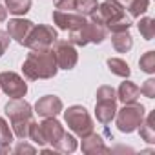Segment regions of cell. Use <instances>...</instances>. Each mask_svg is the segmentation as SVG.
<instances>
[{"mask_svg":"<svg viewBox=\"0 0 155 155\" xmlns=\"http://www.w3.org/2000/svg\"><path fill=\"white\" fill-rule=\"evenodd\" d=\"M90 18H91V20L86 22L82 28L69 31V42H71V44H75V46H86V44H90V42L99 44V42H102V40L106 38L108 28H106L104 22L99 18L97 11H95Z\"/></svg>","mask_w":155,"mask_h":155,"instance_id":"2","label":"cell"},{"mask_svg":"<svg viewBox=\"0 0 155 155\" xmlns=\"http://www.w3.org/2000/svg\"><path fill=\"white\" fill-rule=\"evenodd\" d=\"M57 42V31L49 26H33L29 35L24 40V46H28L33 51L51 49V46Z\"/></svg>","mask_w":155,"mask_h":155,"instance_id":"8","label":"cell"},{"mask_svg":"<svg viewBox=\"0 0 155 155\" xmlns=\"http://www.w3.org/2000/svg\"><path fill=\"white\" fill-rule=\"evenodd\" d=\"M108 68L119 77H130V66L122 58H108Z\"/></svg>","mask_w":155,"mask_h":155,"instance_id":"23","label":"cell"},{"mask_svg":"<svg viewBox=\"0 0 155 155\" xmlns=\"http://www.w3.org/2000/svg\"><path fill=\"white\" fill-rule=\"evenodd\" d=\"M139 97H140V88H139V86H135L133 82H122V84H120L117 99H120L124 104L137 102Z\"/></svg>","mask_w":155,"mask_h":155,"instance_id":"16","label":"cell"},{"mask_svg":"<svg viewBox=\"0 0 155 155\" xmlns=\"http://www.w3.org/2000/svg\"><path fill=\"white\" fill-rule=\"evenodd\" d=\"M55 8L58 11H73L75 9V0H55Z\"/></svg>","mask_w":155,"mask_h":155,"instance_id":"29","label":"cell"},{"mask_svg":"<svg viewBox=\"0 0 155 155\" xmlns=\"http://www.w3.org/2000/svg\"><path fill=\"white\" fill-rule=\"evenodd\" d=\"M0 88L6 95H9L11 99H22L28 91V86L24 82V79L20 75L13 73V71H4L0 73Z\"/></svg>","mask_w":155,"mask_h":155,"instance_id":"9","label":"cell"},{"mask_svg":"<svg viewBox=\"0 0 155 155\" xmlns=\"http://www.w3.org/2000/svg\"><path fill=\"white\" fill-rule=\"evenodd\" d=\"M53 20H55V24L60 28V29H64V31H73V29H79V28H82L88 20H86V17H82V15H79V13H71V11H55L53 13Z\"/></svg>","mask_w":155,"mask_h":155,"instance_id":"11","label":"cell"},{"mask_svg":"<svg viewBox=\"0 0 155 155\" xmlns=\"http://www.w3.org/2000/svg\"><path fill=\"white\" fill-rule=\"evenodd\" d=\"M142 119H144V106L137 102H130L124 104V108L117 113V126L120 131L131 133L140 126Z\"/></svg>","mask_w":155,"mask_h":155,"instance_id":"7","label":"cell"},{"mask_svg":"<svg viewBox=\"0 0 155 155\" xmlns=\"http://www.w3.org/2000/svg\"><path fill=\"white\" fill-rule=\"evenodd\" d=\"M139 31L146 40H151L155 37V20L153 18H140L139 22Z\"/></svg>","mask_w":155,"mask_h":155,"instance_id":"25","label":"cell"},{"mask_svg":"<svg viewBox=\"0 0 155 155\" xmlns=\"http://www.w3.org/2000/svg\"><path fill=\"white\" fill-rule=\"evenodd\" d=\"M35 111L40 117H57L62 111V101L55 95H46L42 99H38V102L35 104Z\"/></svg>","mask_w":155,"mask_h":155,"instance_id":"12","label":"cell"},{"mask_svg":"<svg viewBox=\"0 0 155 155\" xmlns=\"http://www.w3.org/2000/svg\"><path fill=\"white\" fill-rule=\"evenodd\" d=\"M64 119H66L68 126L79 137H88L90 133H93V120L88 115L86 108H82V106L68 108V111L64 113Z\"/></svg>","mask_w":155,"mask_h":155,"instance_id":"6","label":"cell"},{"mask_svg":"<svg viewBox=\"0 0 155 155\" xmlns=\"http://www.w3.org/2000/svg\"><path fill=\"white\" fill-rule=\"evenodd\" d=\"M139 66H140L142 71H146V73H153V71H155V51H148V53H144V55L140 57V60H139Z\"/></svg>","mask_w":155,"mask_h":155,"instance_id":"26","label":"cell"},{"mask_svg":"<svg viewBox=\"0 0 155 155\" xmlns=\"http://www.w3.org/2000/svg\"><path fill=\"white\" fill-rule=\"evenodd\" d=\"M82 151L88 155H93V153H108L110 150L106 148L104 140L99 135L90 133L88 137H82Z\"/></svg>","mask_w":155,"mask_h":155,"instance_id":"15","label":"cell"},{"mask_svg":"<svg viewBox=\"0 0 155 155\" xmlns=\"http://www.w3.org/2000/svg\"><path fill=\"white\" fill-rule=\"evenodd\" d=\"M31 29H33V22L24 20V18H15V20H9V24H8V35L11 38H15L18 44H24V40Z\"/></svg>","mask_w":155,"mask_h":155,"instance_id":"14","label":"cell"},{"mask_svg":"<svg viewBox=\"0 0 155 155\" xmlns=\"http://www.w3.org/2000/svg\"><path fill=\"white\" fill-rule=\"evenodd\" d=\"M140 93H142L144 97H148V99H153V97H155V81H153V79H148V81L142 84Z\"/></svg>","mask_w":155,"mask_h":155,"instance_id":"28","label":"cell"},{"mask_svg":"<svg viewBox=\"0 0 155 155\" xmlns=\"http://www.w3.org/2000/svg\"><path fill=\"white\" fill-rule=\"evenodd\" d=\"M144 120V119H142ZM153 122H155V113L151 111L148 117H146V120L144 122H140V137L146 140V142H155V126H153Z\"/></svg>","mask_w":155,"mask_h":155,"instance_id":"19","label":"cell"},{"mask_svg":"<svg viewBox=\"0 0 155 155\" xmlns=\"http://www.w3.org/2000/svg\"><path fill=\"white\" fill-rule=\"evenodd\" d=\"M115 2H119L124 9H128V13L133 18L140 17L150 6V0H115Z\"/></svg>","mask_w":155,"mask_h":155,"instance_id":"17","label":"cell"},{"mask_svg":"<svg viewBox=\"0 0 155 155\" xmlns=\"http://www.w3.org/2000/svg\"><path fill=\"white\" fill-rule=\"evenodd\" d=\"M8 46H9V35L4 33V31H0V57L4 55V51L8 49Z\"/></svg>","mask_w":155,"mask_h":155,"instance_id":"30","label":"cell"},{"mask_svg":"<svg viewBox=\"0 0 155 155\" xmlns=\"http://www.w3.org/2000/svg\"><path fill=\"white\" fill-rule=\"evenodd\" d=\"M55 53L57 58V66L62 69H73L77 60H79V55H77V49L73 48V44L69 40H57L55 48L51 49Z\"/></svg>","mask_w":155,"mask_h":155,"instance_id":"10","label":"cell"},{"mask_svg":"<svg viewBox=\"0 0 155 155\" xmlns=\"http://www.w3.org/2000/svg\"><path fill=\"white\" fill-rule=\"evenodd\" d=\"M6 17H8V9H6L4 6H0V22H4Z\"/></svg>","mask_w":155,"mask_h":155,"instance_id":"32","label":"cell"},{"mask_svg":"<svg viewBox=\"0 0 155 155\" xmlns=\"http://www.w3.org/2000/svg\"><path fill=\"white\" fill-rule=\"evenodd\" d=\"M13 140V135L9 131V126L4 119H0V153H6L9 150V144Z\"/></svg>","mask_w":155,"mask_h":155,"instance_id":"22","label":"cell"},{"mask_svg":"<svg viewBox=\"0 0 155 155\" xmlns=\"http://www.w3.org/2000/svg\"><path fill=\"white\" fill-rule=\"evenodd\" d=\"M97 0H75V11L82 17H91L97 11Z\"/></svg>","mask_w":155,"mask_h":155,"instance_id":"20","label":"cell"},{"mask_svg":"<svg viewBox=\"0 0 155 155\" xmlns=\"http://www.w3.org/2000/svg\"><path fill=\"white\" fill-rule=\"evenodd\" d=\"M55 150L62 151V153H71L77 150V140L69 135V133H64V137L55 144Z\"/></svg>","mask_w":155,"mask_h":155,"instance_id":"24","label":"cell"},{"mask_svg":"<svg viewBox=\"0 0 155 155\" xmlns=\"http://www.w3.org/2000/svg\"><path fill=\"white\" fill-rule=\"evenodd\" d=\"M40 130H42V135H44V140L46 142H49L53 148H55V144L64 137V128L60 126V122L58 120H55V117H46L44 119V122L40 124Z\"/></svg>","mask_w":155,"mask_h":155,"instance_id":"13","label":"cell"},{"mask_svg":"<svg viewBox=\"0 0 155 155\" xmlns=\"http://www.w3.org/2000/svg\"><path fill=\"white\" fill-rule=\"evenodd\" d=\"M111 42H113V48H115L119 53H126V51H130L131 46H133V38H131V35H130L128 31H117V33H113Z\"/></svg>","mask_w":155,"mask_h":155,"instance_id":"18","label":"cell"},{"mask_svg":"<svg viewBox=\"0 0 155 155\" xmlns=\"http://www.w3.org/2000/svg\"><path fill=\"white\" fill-rule=\"evenodd\" d=\"M97 120L102 124H110L117 113V93L111 86H101L97 91V106H95Z\"/></svg>","mask_w":155,"mask_h":155,"instance_id":"5","label":"cell"},{"mask_svg":"<svg viewBox=\"0 0 155 155\" xmlns=\"http://www.w3.org/2000/svg\"><path fill=\"white\" fill-rule=\"evenodd\" d=\"M31 8V0H6V9L13 15H24Z\"/></svg>","mask_w":155,"mask_h":155,"instance_id":"21","label":"cell"},{"mask_svg":"<svg viewBox=\"0 0 155 155\" xmlns=\"http://www.w3.org/2000/svg\"><path fill=\"white\" fill-rule=\"evenodd\" d=\"M6 113L11 120L15 135L18 139H26L29 133V124H31V117H33L31 106L22 99H13L6 104Z\"/></svg>","mask_w":155,"mask_h":155,"instance_id":"3","label":"cell"},{"mask_svg":"<svg viewBox=\"0 0 155 155\" xmlns=\"http://www.w3.org/2000/svg\"><path fill=\"white\" fill-rule=\"evenodd\" d=\"M97 15L99 18L104 22V26L108 28V31L117 33V31H128L130 29V20L124 17V8L115 2V0H106L97 8Z\"/></svg>","mask_w":155,"mask_h":155,"instance_id":"4","label":"cell"},{"mask_svg":"<svg viewBox=\"0 0 155 155\" xmlns=\"http://www.w3.org/2000/svg\"><path fill=\"white\" fill-rule=\"evenodd\" d=\"M35 153V148H31V146H28V144H24V142H20L17 148H15V153Z\"/></svg>","mask_w":155,"mask_h":155,"instance_id":"31","label":"cell"},{"mask_svg":"<svg viewBox=\"0 0 155 155\" xmlns=\"http://www.w3.org/2000/svg\"><path fill=\"white\" fill-rule=\"evenodd\" d=\"M24 75L29 81H37V79H51L57 75V58L55 53L51 49H42V51H33L28 55L24 66Z\"/></svg>","mask_w":155,"mask_h":155,"instance_id":"1","label":"cell"},{"mask_svg":"<svg viewBox=\"0 0 155 155\" xmlns=\"http://www.w3.org/2000/svg\"><path fill=\"white\" fill-rule=\"evenodd\" d=\"M28 137H31V140L37 142L38 146H44V144H46L44 135H42V130H40V124H37V122H33V120H31V124H29V133H28Z\"/></svg>","mask_w":155,"mask_h":155,"instance_id":"27","label":"cell"}]
</instances>
